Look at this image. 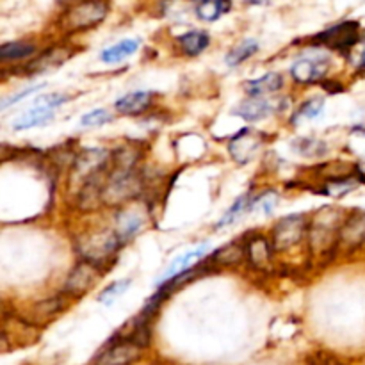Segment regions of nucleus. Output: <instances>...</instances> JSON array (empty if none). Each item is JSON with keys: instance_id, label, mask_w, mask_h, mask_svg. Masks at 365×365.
I'll list each match as a JSON object with an SVG mask.
<instances>
[{"instance_id": "obj_10", "label": "nucleus", "mask_w": 365, "mask_h": 365, "mask_svg": "<svg viewBox=\"0 0 365 365\" xmlns=\"http://www.w3.org/2000/svg\"><path fill=\"white\" fill-rule=\"evenodd\" d=\"M317 41L334 50H348L360 39L359 21H342L317 36Z\"/></svg>"}, {"instance_id": "obj_22", "label": "nucleus", "mask_w": 365, "mask_h": 365, "mask_svg": "<svg viewBox=\"0 0 365 365\" xmlns=\"http://www.w3.org/2000/svg\"><path fill=\"white\" fill-rule=\"evenodd\" d=\"M232 7V0H200L196 4V16L203 21H216L227 14Z\"/></svg>"}, {"instance_id": "obj_2", "label": "nucleus", "mask_w": 365, "mask_h": 365, "mask_svg": "<svg viewBox=\"0 0 365 365\" xmlns=\"http://www.w3.org/2000/svg\"><path fill=\"white\" fill-rule=\"evenodd\" d=\"M123 245L116 230H96L82 235L77 239V252L81 253L82 259L96 264L102 267L103 264L109 262L120 246Z\"/></svg>"}, {"instance_id": "obj_9", "label": "nucleus", "mask_w": 365, "mask_h": 365, "mask_svg": "<svg viewBox=\"0 0 365 365\" xmlns=\"http://www.w3.org/2000/svg\"><path fill=\"white\" fill-rule=\"evenodd\" d=\"M109 160V152L103 148H88L77 155L73 163V180L81 182V185L86 180H89L95 175L102 173Z\"/></svg>"}, {"instance_id": "obj_28", "label": "nucleus", "mask_w": 365, "mask_h": 365, "mask_svg": "<svg viewBox=\"0 0 365 365\" xmlns=\"http://www.w3.org/2000/svg\"><path fill=\"white\" fill-rule=\"evenodd\" d=\"M246 257L245 252V242L242 245H237V242H232V245L225 246V248L217 250L216 252V262L223 264V266H230V264H237L239 260Z\"/></svg>"}, {"instance_id": "obj_20", "label": "nucleus", "mask_w": 365, "mask_h": 365, "mask_svg": "<svg viewBox=\"0 0 365 365\" xmlns=\"http://www.w3.org/2000/svg\"><path fill=\"white\" fill-rule=\"evenodd\" d=\"M284 88V78L277 71L262 75V77L255 78V81L246 82L245 89L250 96H266L271 93H277Z\"/></svg>"}, {"instance_id": "obj_21", "label": "nucleus", "mask_w": 365, "mask_h": 365, "mask_svg": "<svg viewBox=\"0 0 365 365\" xmlns=\"http://www.w3.org/2000/svg\"><path fill=\"white\" fill-rule=\"evenodd\" d=\"M143 228V217L134 210H123L116 217V232L121 242H127Z\"/></svg>"}, {"instance_id": "obj_31", "label": "nucleus", "mask_w": 365, "mask_h": 365, "mask_svg": "<svg viewBox=\"0 0 365 365\" xmlns=\"http://www.w3.org/2000/svg\"><path fill=\"white\" fill-rule=\"evenodd\" d=\"M113 114L106 109H93L89 113H86L84 116L81 118V127L82 128H96L102 127V125L109 123L113 120Z\"/></svg>"}, {"instance_id": "obj_29", "label": "nucleus", "mask_w": 365, "mask_h": 365, "mask_svg": "<svg viewBox=\"0 0 365 365\" xmlns=\"http://www.w3.org/2000/svg\"><path fill=\"white\" fill-rule=\"evenodd\" d=\"M324 110V98H310L303 103L302 107L298 109V113L294 114V123L302 120H316L323 114Z\"/></svg>"}, {"instance_id": "obj_1", "label": "nucleus", "mask_w": 365, "mask_h": 365, "mask_svg": "<svg viewBox=\"0 0 365 365\" xmlns=\"http://www.w3.org/2000/svg\"><path fill=\"white\" fill-rule=\"evenodd\" d=\"M143 191V177L134 168H114L103 184V203L109 207L123 205Z\"/></svg>"}, {"instance_id": "obj_35", "label": "nucleus", "mask_w": 365, "mask_h": 365, "mask_svg": "<svg viewBox=\"0 0 365 365\" xmlns=\"http://www.w3.org/2000/svg\"><path fill=\"white\" fill-rule=\"evenodd\" d=\"M356 187V182L351 180V178H346V180H339V182H330V184L327 185V189L324 191L328 192V195L335 196V198H339V196H344L346 192L353 191V189Z\"/></svg>"}, {"instance_id": "obj_3", "label": "nucleus", "mask_w": 365, "mask_h": 365, "mask_svg": "<svg viewBox=\"0 0 365 365\" xmlns=\"http://www.w3.org/2000/svg\"><path fill=\"white\" fill-rule=\"evenodd\" d=\"M107 4L103 0H81L64 11L59 24L66 32H82L102 24L107 16Z\"/></svg>"}, {"instance_id": "obj_4", "label": "nucleus", "mask_w": 365, "mask_h": 365, "mask_svg": "<svg viewBox=\"0 0 365 365\" xmlns=\"http://www.w3.org/2000/svg\"><path fill=\"white\" fill-rule=\"evenodd\" d=\"M342 225H344V217L339 209H323L316 214L310 227V248L314 252H327L339 237Z\"/></svg>"}, {"instance_id": "obj_6", "label": "nucleus", "mask_w": 365, "mask_h": 365, "mask_svg": "<svg viewBox=\"0 0 365 365\" xmlns=\"http://www.w3.org/2000/svg\"><path fill=\"white\" fill-rule=\"evenodd\" d=\"M264 141H266V135L262 132L253 130V128H245V130H241L230 139L228 152H230L232 159L235 163L248 164L257 155V152L262 148Z\"/></svg>"}, {"instance_id": "obj_36", "label": "nucleus", "mask_w": 365, "mask_h": 365, "mask_svg": "<svg viewBox=\"0 0 365 365\" xmlns=\"http://www.w3.org/2000/svg\"><path fill=\"white\" fill-rule=\"evenodd\" d=\"M309 364L310 365H344L337 359V356L327 351H317L314 353V355H310Z\"/></svg>"}, {"instance_id": "obj_12", "label": "nucleus", "mask_w": 365, "mask_h": 365, "mask_svg": "<svg viewBox=\"0 0 365 365\" xmlns=\"http://www.w3.org/2000/svg\"><path fill=\"white\" fill-rule=\"evenodd\" d=\"M141 348L128 339L116 337L113 344L107 346L98 356L95 365H130L134 360L139 359Z\"/></svg>"}, {"instance_id": "obj_17", "label": "nucleus", "mask_w": 365, "mask_h": 365, "mask_svg": "<svg viewBox=\"0 0 365 365\" xmlns=\"http://www.w3.org/2000/svg\"><path fill=\"white\" fill-rule=\"evenodd\" d=\"M53 116H56L53 107L43 106V103H36L32 109L25 110L24 114H20V116L13 121V130L24 132V130H29V128L41 127V125H46L48 121H52Z\"/></svg>"}, {"instance_id": "obj_13", "label": "nucleus", "mask_w": 365, "mask_h": 365, "mask_svg": "<svg viewBox=\"0 0 365 365\" xmlns=\"http://www.w3.org/2000/svg\"><path fill=\"white\" fill-rule=\"evenodd\" d=\"M71 56H73V50L68 48V46H52V48L39 53L36 59H32L31 63H29L27 70L29 73L32 75L46 73V71H52L56 70V68L63 66Z\"/></svg>"}, {"instance_id": "obj_25", "label": "nucleus", "mask_w": 365, "mask_h": 365, "mask_svg": "<svg viewBox=\"0 0 365 365\" xmlns=\"http://www.w3.org/2000/svg\"><path fill=\"white\" fill-rule=\"evenodd\" d=\"M253 200H255V198H253L252 195L241 196V198H239L237 202H235L234 205H232L230 209L225 212V216L221 217L220 223L216 225L217 230H221V228H225V227H228V225L235 223V221L241 220L245 214H248L250 210H252V207H253Z\"/></svg>"}, {"instance_id": "obj_16", "label": "nucleus", "mask_w": 365, "mask_h": 365, "mask_svg": "<svg viewBox=\"0 0 365 365\" xmlns=\"http://www.w3.org/2000/svg\"><path fill=\"white\" fill-rule=\"evenodd\" d=\"M209 248L210 246L207 245V242H203V245L196 246L195 250H189V252L182 253L180 257H177V259L170 264V267L164 271L163 282L171 280V278L178 277V274H184V273H187L189 269H192V266H196V264H198L200 260L207 255Z\"/></svg>"}, {"instance_id": "obj_34", "label": "nucleus", "mask_w": 365, "mask_h": 365, "mask_svg": "<svg viewBox=\"0 0 365 365\" xmlns=\"http://www.w3.org/2000/svg\"><path fill=\"white\" fill-rule=\"evenodd\" d=\"M43 88H45V84L29 86V88L21 89V91H18V93H14V95H11V96H7V98H4L2 100V106H0V107H2V110H6L7 107L14 106V103H18V102H21V100H25V98H27V96L34 95L36 91H41Z\"/></svg>"}, {"instance_id": "obj_8", "label": "nucleus", "mask_w": 365, "mask_h": 365, "mask_svg": "<svg viewBox=\"0 0 365 365\" xmlns=\"http://www.w3.org/2000/svg\"><path fill=\"white\" fill-rule=\"evenodd\" d=\"M100 266L89 262V260H82L81 264L73 267V271L68 277L66 285H64V292L73 298H81L86 292L91 291L96 285L100 278Z\"/></svg>"}, {"instance_id": "obj_14", "label": "nucleus", "mask_w": 365, "mask_h": 365, "mask_svg": "<svg viewBox=\"0 0 365 365\" xmlns=\"http://www.w3.org/2000/svg\"><path fill=\"white\" fill-rule=\"evenodd\" d=\"M339 241L348 248H355L365 241V210H355L344 220Z\"/></svg>"}, {"instance_id": "obj_26", "label": "nucleus", "mask_w": 365, "mask_h": 365, "mask_svg": "<svg viewBox=\"0 0 365 365\" xmlns=\"http://www.w3.org/2000/svg\"><path fill=\"white\" fill-rule=\"evenodd\" d=\"M257 52H259V41L252 38L245 39V41L239 43L234 50H230V53L227 56L225 63H227L230 68H235L239 66V64L245 63V61H248L250 57Z\"/></svg>"}, {"instance_id": "obj_37", "label": "nucleus", "mask_w": 365, "mask_h": 365, "mask_svg": "<svg viewBox=\"0 0 365 365\" xmlns=\"http://www.w3.org/2000/svg\"><path fill=\"white\" fill-rule=\"evenodd\" d=\"M68 100H70V96L68 95H43L39 96L38 100H36V103H43V106H48V107H53V109H57L59 106H63V103H66Z\"/></svg>"}, {"instance_id": "obj_18", "label": "nucleus", "mask_w": 365, "mask_h": 365, "mask_svg": "<svg viewBox=\"0 0 365 365\" xmlns=\"http://www.w3.org/2000/svg\"><path fill=\"white\" fill-rule=\"evenodd\" d=\"M152 91H132L128 95L121 96L116 102V110L125 116H138L143 114L153 102Z\"/></svg>"}, {"instance_id": "obj_11", "label": "nucleus", "mask_w": 365, "mask_h": 365, "mask_svg": "<svg viewBox=\"0 0 365 365\" xmlns=\"http://www.w3.org/2000/svg\"><path fill=\"white\" fill-rule=\"evenodd\" d=\"M282 106H284V100L278 98H264V96H252V98L245 100V102L239 103L235 107L234 114L235 116L242 118L245 121H260L266 120L271 114L282 110Z\"/></svg>"}, {"instance_id": "obj_33", "label": "nucleus", "mask_w": 365, "mask_h": 365, "mask_svg": "<svg viewBox=\"0 0 365 365\" xmlns=\"http://www.w3.org/2000/svg\"><path fill=\"white\" fill-rule=\"evenodd\" d=\"M278 203V195L274 191H266L262 192V195L257 196L255 200H253V207L252 210H262V214H266V216H269L271 212H273V209L277 207Z\"/></svg>"}, {"instance_id": "obj_24", "label": "nucleus", "mask_w": 365, "mask_h": 365, "mask_svg": "<svg viewBox=\"0 0 365 365\" xmlns=\"http://www.w3.org/2000/svg\"><path fill=\"white\" fill-rule=\"evenodd\" d=\"M61 310H63V302L59 298L46 299V302H41L36 307H32L31 316L27 317V323L29 321H31V324L46 323V321L53 319V316H57Z\"/></svg>"}, {"instance_id": "obj_7", "label": "nucleus", "mask_w": 365, "mask_h": 365, "mask_svg": "<svg viewBox=\"0 0 365 365\" xmlns=\"http://www.w3.org/2000/svg\"><path fill=\"white\" fill-rule=\"evenodd\" d=\"M330 59L327 56H305L294 61L291 66V75L298 84H314L323 81L330 71Z\"/></svg>"}, {"instance_id": "obj_32", "label": "nucleus", "mask_w": 365, "mask_h": 365, "mask_svg": "<svg viewBox=\"0 0 365 365\" xmlns=\"http://www.w3.org/2000/svg\"><path fill=\"white\" fill-rule=\"evenodd\" d=\"M294 148L296 152L302 153V155L305 157H319L327 152V146H324L323 143L317 141V139H305V138L298 139V141L294 143Z\"/></svg>"}, {"instance_id": "obj_15", "label": "nucleus", "mask_w": 365, "mask_h": 365, "mask_svg": "<svg viewBox=\"0 0 365 365\" xmlns=\"http://www.w3.org/2000/svg\"><path fill=\"white\" fill-rule=\"evenodd\" d=\"M245 252L246 259L257 269H264V267L269 266L271 257H273L274 246L273 242L267 241L262 235H253L248 241H245Z\"/></svg>"}, {"instance_id": "obj_38", "label": "nucleus", "mask_w": 365, "mask_h": 365, "mask_svg": "<svg viewBox=\"0 0 365 365\" xmlns=\"http://www.w3.org/2000/svg\"><path fill=\"white\" fill-rule=\"evenodd\" d=\"M61 2H75V0H61Z\"/></svg>"}, {"instance_id": "obj_30", "label": "nucleus", "mask_w": 365, "mask_h": 365, "mask_svg": "<svg viewBox=\"0 0 365 365\" xmlns=\"http://www.w3.org/2000/svg\"><path fill=\"white\" fill-rule=\"evenodd\" d=\"M130 285H132L130 280L113 282V284L107 285V287L100 292L98 302L102 303V305H110V303L116 302V299L120 298L125 291H128V287H130Z\"/></svg>"}, {"instance_id": "obj_23", "label": "nucleus", "mask_w": 365, "mask_h": 365, "mask_svg": "<svg viewBox=\"0 0 365 365\" xmlns=\"http://www.w3.org/2000/svg\"><path fill=\"white\" fill-rule=\"evenodd\" d=\"M178 43H180L184 53L195 57V56H200V53L209 46L210 38L209 34L203 31H189L178 38Z\"/></svg>"}, {"instance_id": "obj_5", "label": "nucleus", "mask_w": 365, "mask_h": 365, "mask_svg": "<svg viewBox=\"0 0 365 365\" xmlns=\"http://www.w3.org/2000/svg\"><path fill=\"white\" fill-rule=\"evenodd\" d=\"M307 232V221L303 214H291L285 216L274 225L271 242L274 246V252H285L291 250L292 246L298 245Z\"/></svg>"}, {"instance_id": "obj_27", "label": "nucleus", "mask_w": 365, "mask_h": 365, "mask_svg": "<svg viewBox=\"0 0 365 365\" xmlns=\"http://www.w3.org/2000/svg\"><path fill=\"white\" fill-rule=\"evenodd\" d=\"M34 52H36V46L31 45V43H24V41L6 43V45L0 46V59L2 61L24 59V57L32 56Z\"/></svg>"}, {"instance_id": "obj_19", "label": "nucleus", "mask_w": 365, "mask_h": 365, "mask_svg": "<svg viewBox=\"0 0 365 365\" xmlns=\"http://www.w3.org/2000/svg\"><path fill=\"white\" fill-rule=\"evenodd\" d=\"M139 45H141L139 39H121V41L103 48L102 53H100V59L106 64H118L121 61L128 59L130 56H134L139 50Z\"/></svg>"}]
</instances>
